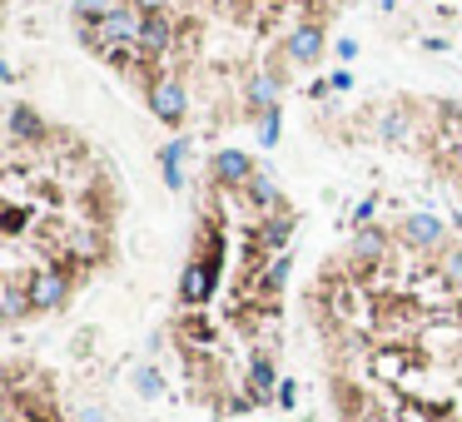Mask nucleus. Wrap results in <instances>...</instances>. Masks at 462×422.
Segmentation results:
<instances>
[{"instance_id": "nucleus-1", "label": "nucleus", "mask_w": 462, "mask_h": 422, "mask_svg": "<svg viewBox=\"0 0 462 422\" xmlns=\"http://www.w3.org/2000/svg\"><path fill=\"white\" fill-rule=\"evenodd\" d=\"M150 110L160 114L164 124H184V114H189L184 80H154V85H150Z\"/></svg>"}, {"instance_id": "nucleus-2", "label": "nucleus", "mask_w": 462, "mask_h": 422, "mask_svg": "<svg viewBox=\"0 0 462 422\" xmlns=\"http://www.w3.org/2000/svg\"><path fill=\"white\" fill-rule=\"evenodd\" d=\"M65 293H70V273L65 269H45V273H35V278L26 284L30 309H60Z\"/></svg>"}, {"instance_id": "nucleus-3", "label": "nucleus", "mask_w": 462, "mask_h": 422, "mask_svg": "<svg viewBox=\"0 0 462 422\" xmlns=\"http://www.w3.org/2000/svg\"><path fill=\"white\" fill-rule=\"evenodd\" d=\"M209 169H214V179H219V184H229V189H239V184L249 189V179L259 174V169H254V160H249V154H239V149H219Z\"/></svg>"}, {"instance_id": "nucleus-4", "label": "nucleus", "mask_w": 462, "mask_h": 422, "mask_svg": "<svg viewBox=\"0 0 462 422\" xmlns=\"http://www.w3.org/2000/svg\"><path fill=\"white\" fill-rule=\"evenodd\" d=\"M139 25H145V11H135V5H114V11L100 15V35L105 40H139Z\"/></svg>"}, {"instance_id": "nucleus-5", "label": "nucleus", "mask_w": 462, "mask_h": 422, "mask_svg": "<svg viewBox=\"0 0 462 422\" xmlns=\"http://www.w3.org/2000/svg\"><path fill=\"white\" fill-rule=\"evenodd\" d=\"M442 234H448V229H442V219H437V214H408V219H403V238H408L412 248L442 244Z\"/></svg>"}, {"instance_id": "nucleus-6", "label": "nucleus", "mask_w": 462, "mask_h": 422, "mask_svg": "<svg viewBox=\"0 0 462 422\" xmlns=\"http://www.w3.org/2000/svg\"><path fill=\"white\" fill-rule=\"evenodd\" d=\"M318 50H324V30H318V25H299V30L288 35V60L313 65L318 60Z\"/></svg>"}, {"instance_id": "nucleus-7", "label": "nucleus", "mask_w": 462, "mask_h": 422, "mask_svg": "<svg viewBox=\"0 0 462 422\" xmlns=\"http://www.w3.org/2000/svg\"><path fill=\"white\" fill-rule=\"evenodd\" d=\"M383 248H388L383 229H358L353 244H348V254H353V263H378V259H383Z\"/></svg>"}, {"instance_id": "nucleus-8", "label": "nucleus", "mask_w": 462, "mask_h": 422, "mask_svg": "<svg viewBox=\"0 0 462 422\" xmlns=\"http://www.w3.org/2000/svg\"><path fill=\"white\" fill-rule=\"evenodd\" d=\"M249 105L259 114L278 110V80H274V74H254V80H249Z\"/></svg>"}, {"instance_id": "nucleus-9", "label": "nucleus", "mask_w": 462, "mask_h": 422, "mask_svg": "<svg viewBox=\"0 0 462 422\" xmlns=\"http://www.w3.org/2000/svg\"><path fill=\"white\" fill-rule=\"evenodd\" d=\"M175 40V25L164 20V15H145V25H139V40L135 45H145V50H164Z\"/></svg>"}, {"instance_id": "nucleus-10", "label": "nucleus", "mask_w": 462, "mask_h": 422, "mask_svg": "<svg viewBox=\"0 0 462 422\" xmlns=\"http://www.w3.org/2000/svg\"><path fill=\"white\" fill-rule=\"evenodd\" d=\"M11 135L15 139H40V135H45V120H40L30 105H15V110H11Z\"/></svg>"}, {"instance_id": "nucleus-11", "label": "nucleus", "mask_w": 462, "mask_h": 422, "mask_svg": "<svg viewBox=\"0 0 462 422\" xmlns=\"http://www.w3.org/2000/svg\"><path fill=\"white\" fill-rule=\"evenodd\" d=\"M179 293H184V303H204V298H209V269H204V263H189Z\"/></svg>"}, {"instance_id": "nucleus-12", "label": "nucleus", "mask_w": 462, "mask_h": 422, "mask_svg": "<svg viewBox=\"0 0 462 422\" xmlns=\"http://www.w3.org/2000/svg\"><path fill=\"white\" fill-rule=\"evenodd\" d=\"M249 199L259 204V209H274V204H278V184L269 179V174H254V179H249Z\"/></svg>"}, {"instance_id": "nucleus-13", "label": "nucleus", "mask_w": 462, "mask_h": 422, "mask_svg": "<svg viewBox=\"0 0 462 422\" xmlns=\"http://www.w3.org/2000/svg\"><path fill=\"white\" fill-rule=\"evenodd\" d=\"M378 135L383 139H408V110H388L383 124H378Z\"/></svg>"}, {"instance_id": "nucleus-14", "label": "nucleus", "mask_w": 462, "mask_h": 422, "mask_svg": "<svg viewBox=\"0 0 462 422\" xmlns=\"http://www.w3.org/2000/svg\"><path fill=\"white\" fill-rule=\"evenodd\" d=\"M30 309V298H26V288H5V318H20V313Z\"/></svg>"}, {"instance_id": "nucleus-15", "label": "nucleus", "mask_w": 462, "mask_h": 422, "mask_svg": "<svg viewBox=\"0 0 462 422\" xmlns=\"http://www.w3.org/2000/svg\"><path fill=\"white\" fill-rule=\"evenodd\" d=\"M442 273H448L452 284H462V248H448V254H442Z\"/></svg>"}, {"instance_id": "nucleus-16", "label": "nucleus", "mask_w": 462, "mask_h": 422, "mask_svg": "<svg viewBox=\"0 0 462 422\" xmlns=\"http://www.w3.org/2000/svg\"><path fill=\"white\" fill-rule=\"evenodd\" d=\"M284 238H288V219H284V223H269V229H263V238H259V244L278 248V244H284Z\"/></svg>"}, {"instance_id": "nucleus-17", "label": "nucleus", "mask_w": 462, "mask_h": 422, "mask_svg": "<svg viewBox=\"0 0 462 422\" xmlns=\"http://www.w3.org/2000/svg\"><path fill=\"white\" fill-rule=\"evenodd\" d=\"M254 383H259V393H263V387H269V383H274V368H269V363H254Z\"/></svg>"}, {"instance_id": "nucleus-18", "label": "nucleus", "mask_w": 462, "mask_h": 422, "mask_svg": "<svg viewBox=\"0 0 462 422\" xmlns=\"http://www.w3.org/2000/svg\"><path fill=\"white\" fill-rule=\"evenodd\" d=\"M274 139H278V110L263 114V145H274Z\"/></svg>"}, {"instance_id": "nucleus-19", "label": "nucleus", "mask_w": 462, "mask_h": 422, "mask_svg": "<svg viewBox=\"0 0 462 422\" xmlns=\"http://www.w3.org/2000/svg\"><path fill=\"white\" fill-rule=\"evenodd\" d=\"M129 5H135V11H145V15H160L169 0H129Z\"/></svg>"}, {"instance_id": "nucleus-20", "label": "nucleus", "mask_w": 462, "mask_h": 422, "mask_svg": "<svg viewBox=\"0 0 462 422\" xmlns=\"http://www.w3.org/2000/svg\"><path fill=\"white\" fill-rule=\"evenodd\" d=\"M353 422H388V418H383V412H373V408H363V412H358V418H353Z\"/></svg>"}]
</instances>
